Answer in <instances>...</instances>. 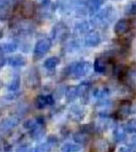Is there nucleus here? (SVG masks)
Masks as SVG:
<instances>
[{"mask_svg":"<svg viewBox=\"0 0 136 152\" xmlns=\"http://www.w3.org/2000/svg\"><path fill=\"white\" fill-rule=\"evenodd\" d=\"M85 45L88 48H95L101 42L100 34L95 31H92L87 34L85 36Z\"/></svg>","mask_w":136,"mask_h":152,"instance_id":"obj_9","label":"nucleus"},{"mask_svg":"<svg viewBox=\"0 0 136 152\" xmlns=\"http://www.w3.org/2000/svg\"><path fill=\"white\" fill-rule=\"evenodd\" d=\"M17 152H31V150L28 149L27 148H19Z\"/></svg>","mask_w":136,"mask_h":152,"instance_id":"obj_29","label":"nucleus"},{"mask_svg":"<svg viewBox=\"0 0 136 152\" xmlns=\"http://www.w3.org/2000/svg\"><path fill=\"white\" fill-rule=\"evenodd\" d=\"M92 65L89 61H81L74 64L71 67V75L74 78H81L88 75L90 72Z\"/></svg>","mask_w":136,"mask_h":152,"instance_id":"obj_3","label":"nucleus"},{"mask_svg":"<svg viewBox=\"0 0 136 152\" xmlns=\"http://www.w3.org/2000/svg\"><path fill=\"white\" fill-rule=\"evenodd\" d=\"M52 37L57 41H64L69 35V29L64 22H58L52 28Z\"/></svg>","mask_w":136,"mask_h":152,"instance_id":"obj_4","label":"nucleus"},{"mask_svg":"<svg viewBox=\"0 0 136 152\" xmlns=\"http://www.w3.org/2000/svg\"><path fill=\"white\" fill-rule=\"evenodd\" d=\"M18 124V121L15 119V118H6L3 121H2V124L1 125H0V129L2 128V130L7 132V131H9L10 130V129L14 128L15 126L17 125Z\"/></svg>","mask_w":136,"mask_h":152,"instance_id":"obj_13","label":"nucleus"},{"mask_svg":"<svg viewBox=\"0 0 136 152\" xmlns=\"http://www.w3.org/2000/svg\"><path fill=\"white\" fill-rule=\"evenodd\" d=\"M71 116L74 117L75 120H81L83 118V112L82 110L78 108V107H73V109L71 110Z\"/></svg>","mask_w":136,"mask_h":152,"instance_id":"obj_24","label":"nucleus"},{"mask_svg":"<svg viewBox=\"0 0 136 152\" xmlns=\"http://www.w3.org/2000/svg\"><path fill=\"white\" fill-rule=\"evenodd\" d=\"M89 27V25L87 23V22H81V23H79L75 26V31L78 32L79 34H84L87 32Z\"/></svg>","mask_w":136,"mask_h":152,"instance_id":"obj_25","label":"nucleus"},{"mask_svg":"<svg viewBox=\"0 0 136 152\" xmlns=\"http://www.w3.org/2000/svg\"><path fill=\"white\" fill-rule=\"evenodd\" d=\"M17 49L16 43H4L0 45V51L3 53H13Z\"/></svg>","mask_w":136,"mask_h":152,"instance_id":"obj_18","label":"nucleus"},{"mask_svg":"<svg viewBox=\"0 0 136 152\" xmlns=\"http://www.w3.org/2000/svg\"><path fill=\"white\" fill-rule=\"evenodd\" d=\"M104 0H90V2L88 6V10L89 14H95L101 6L103 4Z\"/></svg>","mask_w":136,"mask_h":152,"instance_id":"obj_15","label":"nucleus"},{"mask_svg":"<svg viewBox=\"0 0 136 152\" xmlns=\"http://www.w3.org/2000/svg\"><path fill=\"white\" fill-rule=\"evenodd\" d=\"M131 109H132V103L128 100L122 101L121 104L119 106V109L118 110V115L119 118H124L127 115H129L131 112Z\"/></svg>","mask_w":136,"mask_h":152,"instance_id":"obj_11","label":"nucleus"},{"mask_svg":"<svg viewBox=\"0 0 136 152\" xmlns=\"http://www.w3.org/2000/svg\"><path fill=\"white\" fill-rule=\"evenodd\" d=\"M7 63L12 67H21V66L25 65L26 60L22 56L16 55V56L9 58V59H7Z\"/></svg>","mask_w":136,"mask_h":152,"instance_id":"obj_12","label":"nucleus"},{"mask_svg":"<svg viewBox=\"0 0 136 152\" xmlns=\"http://www.w3.org/2000/svg\"><path fill=\"white\" fill-rule=\"evenodd\" d=\"M131 28H132V22H130V20H128L122 19L116 23L114 27V32L118 36H122L129 32Z\"/></svg>","mask_w":136,"mask_h":152,"instance_id":"obj_8","label":"nucleus"},{"mask_svg":"<svg viewBox=\"0 0 136 152\" xmlns=\"http://www.w3.org/2000/svg\"><path fill=\"white\" fill-rule=\"evenodd\" d=\"M2 36H3V33H2L1 31H0V39L2 38Z\"/></svg>","mask_w":136,"mask_h":152,"instance_id":"obj_31","label":"nucleus"},{"mask_svg":"<svg viewBox=\"0 0 136 152\" xmlns=\"http://www.w3.org/2000/svg\"><path fill=\"white\" fill-rule=\"evenodd\" d=\"M118 152H136V150L132 147H121L118 149Z\"/></svg>","mask_w":136,"mask_h":152,"instance_id":"obj_28","label":"nucleus"},{"mask_svg":"<svg viewBox=\"0 0 136 152\" xmlns=\"http://www.w3.org/2000/svg\"><path fill=\"white\" fill-rule=\"evenodd\" d=\"M132 143L136 144V136H134V137H132Z\"/></svg>","mask_w":136,"mask_h":152,"instance_id":"obj_30","label":"nucleus"},{"mask_svg":"<svg viewBox=\"0 0 136 152\" xmlns=\"http://www.w3.org/2000/svg\"><path fill=\"white\" fill-rule=\"evenodd\" d=\"M110 92L109 90L107 88L105 87H102V88H98L94 91V96L96 98H98V99H103V98H105L107 96H109Z\"/></svg>","mask_w":136,"mask_h":152,"instance_id":"obj_20","label":"nucleus"},{"mask_svg":"<svg viewBox=\"0 0 136 152\" xmlns=\"http://www.w3.org/2000/svg\"><path fill=\"white\" fill-rule=\"evenodd\" d=\"M52 145H53V144L50 143V141H48L47 144H42V145L35 148L34 149L31 150V152H47L48 150L50 149V148H51Z\"/></svg>","mask_w":136,"mask_h":152,"instance_id":"obj_22","label":"nucleus"},{"mask_svg":"<svg viewBox=\"0 0 136 152\" xmlns=\"http://www.w3.org/2000/svg\"><path fill=\"white\" fill-rule=\"evenodd\" d=\"M24 0H0V20H9Z\"/></svg>","mask_w":136,"mask_h":152,"instance_id":"obj_1","label":"nucleus"},{"mask_svg":"<svg viewBox=\"0 0 136 152\" xmlns=\"http://www.w3.org/2000/svg\"><path fill=\"white\" fill-rule=\"evenodd\" d=\"M20 13L24 19H31L35 14L36 7L35 5L31 0H24L20 6Z\"/></svg>","mask_w":136,"mask_h":152,"instance_id":"obj_5","label":"nucleus"},{"mask_svg":"<svg viewBox=\"0 0 136 152\" xmlns=\"http://www.w3.org/2000/svg\"><path fill=\"white\" fill-rule=\"evenodd\" d=\"M59 63H60L59 58L51 57V58H47L46 60H45L44 67L46 68V69H48V70H53L59 65Z\"/></svg>","mask_w":136,"mask_h":152,"instance_id":"obj_16","label":"nucleus"},{"mask_svg":"<svg viewBox=\"0 0 136 152\" xmlns=\"http://www.w3.org/2000/svg\"><path fill=\"white\" fill-rule=\"evenodd\" d=\"M51 45H52V42L49 38H44V39L39 40L35 47V50H34L35 57L40 58L44 56L46 53L50 51V49L51 48Z\"/></svg>","mask_w":136,"mask_h":152,"instance_id":"obj_6","label":"nucleus"},{"mask_svg":"<svg viewBox=\"0 0 136 152\" xmlns=\"http://www.w3.org/2000/svg\"><path fill=\"white\" fill-rule=\"evenodd\" d=\"M112 60L113 58L111 57H100L96 58L95 62H94V70L96 72H99V73H103L106 72L107 70V67L109 65L112 64Z\"/></svg>","mask_w":136,"mask_h":152,"instance_id":"obj_7","label":"nucleus"},{"mask_svg":"<svg viewBox=\"0 0 136 152\" xmlns=\"http://www.w3.org/2000/svg\"><path fill=\"white\" fill-rule=\"evenodd\" d=\"M78 96H79V92H78V86H71L68 88L67 92H66V96H67V99L69 101L75 100Z\"/></svg>","mask_w":136,"mask_h":152,"instance_id":"obj_19","label":"nucleus"},{"mask_svg":"<svg viewBox=\"0 0 136 152\" xmlns=\"http://www.w3.org/2000/svg\"><path fill=\"white\" fill-rule=\"evenodd\" d=\"M116 18V10L114 7L107 6L103 10L96 14L94 19V24L101 27H107Z\"/></svg>","mask_w":136,"mask_h":152,"instance_id":"obj_2","label":"nucleus"},{"mask_svg":"<svg viewBox=\"0 0 136 152\" xmlns=\"http://www.w3.org/2000/svg\"><path fill=\"white\" fill-rule=\"evenodd\" d=\"M93 149L95 152H107L109 149V144L106 140L99 139L94 143Z\"/></svg>","mask_w":136,"mask_h":152,"instance_id":"obj_14","label":"nucleus"},{"mask_svg":"<svg viewBox=\"0 0 136 152\" xmlns=\"http://www.w3.org/2000/svg\"><path fill=\"white\" fill-rule=\"evenodd\" d=\"M20 86V78L19 77H15L12 82L10 83V86H9V89L10 91H16Z\"/></svg>","mask_w":136,"mask_h":152,"instance_id":"obj_26","label":"nucleus"},{"mask_svg":"<svg viewBox=\"0 0 136 152\" xmlns=\"http://www.w3.org/2000/svg\"><path fill=\"white\" fill-rule=\"evenodd\" d=\"M81 149L80 145L73 143H66L62 146L61 152H78Z\"/></svg>","mask_w":136,"mask_h":152,"instance_id":"obj_17","label":"nucleus"},{"mask_svg":"<svg viewBox=\"0 0 136 152\" xmlns=\"http://www.w3.org/2000/svg\"><path fill=\"white\" fill-rule=\"evenodd\" d=\"M128 13L131 15H136V1L130 5L129 10H128Z\"/></svg>","mask_w":136,"mask_h":152,"instance_id":"obj_27","label":"nucleus"},{"mask_svg":"<svg viewBox=\"0 0 136 152\" xmlns=\"http://www.w3.org/2000/svg\"><path fill=\"white\" fill-rule=\"evenodd\" d=\"M41 1H45V0H41Z\"/></svg>","mask_w":136,"mask_h":152,"instance_id":"obj_32","label":"nucleus"},{"mask_svg":"<svg viewBox=\"0 0 136 152\" xmlns=\"http://www.w3.org/2000/svg\"><path fill=\"white\" fill-rule=\"evenodd\" d=\"M52 103H53V98L51 96H39L36 97L35 100V106L37 109H44Z\"/></svg>","mask_w":136,"mask_h":152,"instance_id":"obj_10","label":"nucleus"},{"mask_svg":"<svg viewBox=\"0 0 136 152\" xmlns=\"http://www.w3.org/2000/svg\"><path fill=\"white\" fill-rule=\"evenodd\" d=\"M74 139L78 144H85V143H87L89 137L85 133H78V134H75Z\"/></svg>","mask_w":136,"mask_h":152,"instance_id":"obj_23","label":"nucleus"},{"mask_svg":"<svg viewBox=\"0 0 136 152\" xmlns=\"http://www.w3.org/2000/svg\"><path fill=\"white\" fill-rule=\"evenodd\" d=\"M114 136L117 142H123L126 139V130L122 128H118L114 132Z\"/></svg>","mask_w":136,"mask_h":152,"instance_id":"obj_21","label":"nucleus"}]
</instances>
